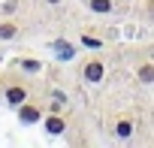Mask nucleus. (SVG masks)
<instances>
[{"mask_svg": "<svg viewBox=\"0 0 154 148\" xmlns=\"http://www.w3.org/2000/svg\"><path fill=\"white\" fill-rule=\"evenodd\" d=\"M103 79H106V60L88 57V60L82 63V82H85V85H100Z\"/></svg>", "mask_w": 154, "mask_h": 148, "instance_id": "1", "label": "nucleus"}, {"mask_svg": "<svg viewBox=\"0 0 154 148\" xmlns=\"http://www.w3.org/2000/svg\"><path fill=\"white\" fill-rule=\"evenodd\" d=\"M27 94H30V91H27V85H24V82H9V85H6V91H3V100H6L9 106H15V109H18V106L27 100Z\"/></svg>", "mask_w": 154, "mask_h": 148, "instance_id": "2", "label": "nucleus"}, {"mask_svg": "<svg viewBox=\"0 0 154 148\" xmlns=\"http://www.w3.org/2000/svg\"><path fill=\"white\" fill-rule=\"evenodd\" d=\"M42 118H45L42 106H36V103H27V100L18 106V121H21V124H39Z\"/></svg>", "mask_w": 154, "mask_h": 148, "instance_id": "3", "label": "nucleus"}, {"mask_svg": "<svg viewBox=\"0 0 154 148\" xmlns=\"http://www.w3.org/2000/svg\"><path fill=\"white\" fill-rule=\"evenodd\" d=\"M42 127H45L48 136H60V133H66V118H63L60 112H48V115L42 118Z\"/></svg>", "mask_w": 154, "mask_h": 148, "instance_id": "4", "label": "nucleus"}, {"mask_svg": "<svg viewBox=\"0 0 154 148\" xmlns=\"http://www.w3.org/2000/svg\"><path fill=\"white\" fill-rule=\"evenodd\" d=\"M136 79L139 85H154V60H136Z\"/></svg>", "mask_w": 154, "mask_h": 148, "instance_id": "5", "label": "nucleus"}, {"mask_svg": "<svg viewBox=\"0 0 154 148\" xmlns=\"http://www.w3.org/2000/svg\"><path fill=\"white\" fill-rule=\"evenodd\" d=\"M133 130H136V127H133V121H130L127 115H124V118H118V121L112 124V133H115V139H124V142L133 136Z\"/></svg>", "mask_w": 154, "mask_h": 148, "instance_id": "6", "label": "nucleus"}, {"mask_svg": "<svg viewBox=\"0 0 154 148\" xmlns=\"http://www.w3.org/2000/svg\"><path fill=\"white\" fill-rule=\"evenodd\" d=\"M88 9L97 12V15H109L115 9V0H88Z\"/></svg>", "mask_w": 154, "mask_h": 148, "instance_id": "7", "label": "nucleus"}, {"mask_svg": "<svg viewBox=\"0 0 154 148\" xmlns=\"http://www.w3.org/2000/svg\"><path fill=\"white\" fill-rule=\"evenodd\" d=\"M15 36H18V24H15L12 18L0 21V39H3V42H9V39H15Z\"/></svg>", "mask_w": 154, "mask_h": 148, "instance_id": "8", "label": "nucleus"}, {"mask_svg": "<svg viewBox=\"0 0 154 148\" xmlns=\"http://www.w3.org/2000/svg\"><path fill=\"white\" fill-rule=\"evenodd\" d=\"M18 66L24 69V72H42V60H36V57H18Z\"/></svg>", "mask_w": 154, "mask_h": 148, "instance_id": "9", "label": "nucleus"}, {"mask_svg": "<svg viewBox=\"0 0 154 148\" xmlns=\"http://www.w3.org/2000/svg\"><path fill=\"white\" fill-rule=\"evenodd\" d=\"M79 42H82L85 48H103V45H106V39H100L97 33H82V36H79Z\"/></svg>", "mask_w": 154, "mask_h": 148, "instance_id": "10", "label": "nucleus"}, {"mask_svg": "<svg viewBox=\"0 0 154 148\" xmlns=\"http://www.w3.org/2000/svg\"><path fill=\"white\" fill-rule=\"evenodd\" d=\"M45 3H48V6H57V3H63V0H45Z\"/></svg>", "mask_w": 154, "mask_h": 148, "instance_id": "11", "label": "nucleus"}]
</instances>
